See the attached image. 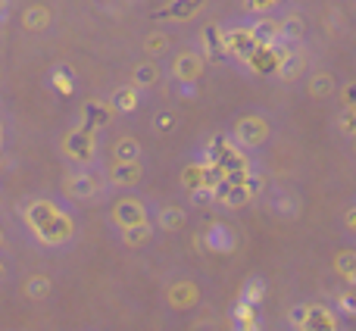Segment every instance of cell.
Segmentation results:
<instances>
[{
    "label": "cell",
    "mask_w": 356,
    "mask_h": 331,
    "mask_svg": "<svg viewBox=\"0 0 356 331\" xmlns=\"http://www.w3.org/2000/svg\"><path fill=\"white\" fill-rule=\"evenodd\" d=\"M172 72H175V79H181V81H194L197 75L203 72V60L197 54H178Z\"/></svg>",
    "instance_id": "8fae6325"
},
{
    "label": "cell",
    "mask_w": 356,
    "mask_h": 331,
    "mask_svg": "<svg viewBox=\"0 0 356 331\" xmlns=\"http://www.w3.org/2000/svg\"><path fill=\"white\" fill-rule=\"evenodd\" d=\"M156 79H160V69H156L154 63L135 66V88H150V85H156Z\"/></svg>",
    "instance_id": "603a6c76"
},
{
    "label": "cell",
    "mask_w": 356,
    "mask_h": 331,
    "mask_svg": "<svg viewBox=\"0 0 356 331\" xmlns=\"http://www.w3.org/2000/svg\"><path fill=\"white\" fill-rule=\"evenodd\" d=\"M22 294L29 297V300H47V297L54 294V282H50L47 275H31L29 282L22 284Z\"/></svg>",
    "instance_id": "4fadbf2b"
},
{
    "label": "cell",
    "mask_w": 356,
    "mask_h": 331,
    "mask_svg": "<svg viewBox=\"0 0 356 331\" xmlns=\"http://www.w3.org/2000/svg\"><path fill=\"white\" fill-rule=\"evenodd\" d=\"M50 81H54V88L60 94H66V97L75 91V79H72V69H69V66H56L54 69V79H50Z\"/></svg>",
    "instance_id": "7402d4cb"
},
{
    "label": "cell",
    "mask_w": 356,
    "mask_h": 331,
    "mask_svg": "<svg viewBox=\"0 0 356 331\" xmlns=\"http://www.w3.org/2000/svg\"><path fill=\"white\" fill-rule=\"evenodd\" d=\"M282 35L284 38H300L303 35V22L300 19H288V22L282 25Z\"/></svg>",
    "instance_id": "4316f807"
},
{
    "label": "cell",
    "mask_w": 356,
    "mask_h": 331,
    "mask_svg": "<svg viewBox=\"0 0 356 331\" xmlns=\"http://www.w3.org/2000/svg\"><path fill=\"white\" fill-rule=\"evenodd\" d=\"M22 222L41 247H66L75 238V219L50 197H31L22 207Z\"/></svg>",
    "instance_id": "6da1fadb"
},
{
    "label": "cell",
    "mask_w": 356,
    "mask_h": 331,
    "mask_svg": "<svg viewBox=\"0 0 356 331\" xmlns=\"http://www.w3.org/2000/svg\"><path fill=\"white\" fill-rule=\"evenodd\" d=\"M166 38H163V35H150L147 38V50H150V54H163V50H166Z\"/></svg>",
    "instance_id": "83f0119b"
},
{
    "label": "cell",
    "mask_w": 356,
    "mask_h": 331,
    "mask_svg": "<svg viewBox=\"0 0 356 331\" xmlns=\"http://www.w3.org/2000/svg\"><path fill=\"white\" fill-rule=\"evenodd\" d=\"M200 38H203V50H207L213 60H222V56H225V35H222L216 25H207Z\"/></svg>",
    "instance_id": "5bb4252c"
},
{
    "label": "cell",
    "mask_w": 356,
    "mask_h": 331,
    "mask_svg": "<svg viewBox=\"0 0 356 331\" xmlns=\"http://www.w3.org/2000/svg\"><path fill=\"white\" fill-rule=\"evenodd\" d=\"M63 156L69 163H75L79 169H88V166L97 160V135L85 131L81 125L79 129H69L63 135Z\"/></svg>",
    "instance_id": "7a4b0ae2"
},
{
    "label": "cell",
    "mask_w": 356,
    "mask_h": 331,
    "mask_svg": "<svg viewBox=\"0 0 356 331\" xmlns=\"http://www.w3.org/2000/svg\"><path fill=\"white\" fill-rule=\"evenodd\" d=\"M303 66H307V56H303V50H294V54H284L282 63H278V75L282 79H297V75L303 72Z\"/></svg>",
    "instance_id": "9a60e30c"
},
{
    "label": "cell",
    "mask_w": 356,
    "mask_h": 331,
    "mask_svg": "<svg viewBox=\"0 0 356 331\" xmlns=\"http://www.w3.org/2000/svg\"><path fill=\"white\" fill-rule=\"evenodd\" d=\"M110 216H113L119 232H122V228H131V225H147L150 222V209L141 197H119V200L113 203Z\"/></svg>",
    "instance_id": "277c9868"
},
{
    "label": "cell",
    "mask_w": 356,
    "mask_h": 331,
    "mask_svg": "<svg viewBox=\"0 0 356 331\" xmlns=\"http://www.w3.org/2000/svg\"><path fill=\"white\" fill-rule=\"evenodd\" d=\"M0 169H3V160H0Z\"/></svg>",
    "instance_id": "d590c367"
},
{
    "label": "cell",
    "mask_w": 356,
    "mask_h": 331,
    "mask_svg": "<svg viewBox=\"0 0 356 331\" xmlns=\"http://www.w3.org/2000/svg\"><path fill=\"white\" fill-rule=\"evenodd\" d=\"M0 147H3V125H0Z\"/></svg>",
    "instance_id": "836d02e7"
},
{
    "label": "cell",
    "mask_w": 356,
    "mask_h": 331,
    "mask_svg": "<svg viewBox=\"0 0 356 331\" xmlns=\"http://www.w3.org/2000/svg\"><path fill=\"white\" fill-rule=\"evenodd\" d=\"M106 122H110V106L106 104H100V100H88V104L81 106V129L85 131L97 135Z\"/></svg>",
    "instance_id": "30bf717a"
},
{
    "label": "cell",
    "mask_w": 356,
    "mask_h": 331,
    "mask_svg": "<svg viewBox=\"0 0 356 331\" xmlns=\"http://www.w3.org/2000/svg\"><path fill=\"white\" fill-rule=\"evenodd\" d=\"M3 10H6V3H3V0H0V16H3Z\"/></svg>",
    "instance_id": "e575fe53"
},
{
    "label": "cell",
    "mask_w": 356,
    "mask_h": 331,
    "mask_svg": "<svg viewBox=\"0 0 356 331\" xmlns=\"http://www.w3.org/2000/svg\"><path fill=\"white\" fill-rule=\"evenodd\" d=\"M222 35H225V50L234 56H247V60H250V56L259 50L257 41H253V35H250V29H232V31H222Z\"/></svg>",
    "instance_id": "ba28073f"
},
{
    "label": "cell",
    "mask_w": 356,
    "mask_h": 331,
    "mask_svg": "<svg viewBox=\"0 0 356 331\" xmlns=\"http://www.w3.org/2000/svg\"><path fill=\"white\" fill-rule=\"evenodd\" d=\"M294 319L300 331H334V319L325 307H297Z\"/></svg>",
    "instance_id": "8992f818"
},
{
    "label": "cell",
    "mask_w": 356,
    "mask_h": 331,
    "mask_svg": "<svg viewBox=\"0 0 356 331\" xmlns=\"http://www.w3.org/2000/svg\"><path fill=\"white\" fill-rule=\"evenodd\" d=\"M6 247V234H3V228H0V250Z\"/></svg>",
    "instance_id": "1f68e13d"
},
{
    "label": "cell",
    "mask_w": 356,
    "mask_h": 331,
    "mask_svg": "<svg viewBox=\"0 0 356 331\" xmlns=\"http://www.w3.org/2000/svg\"><path fill=\"white\" fill-rule=\"evenodd\" d=\"M341 129H344V135H353L356 138V110L347 113V116L341 119Z\"/></svg>",
    "instance_id": "f1b7e54d"
},
{
    "label": "cell",
    "mask_w": 356,
    "mask_h": 331,
    "mask_svg": "<svg viewBox=\"0 0 356 331\" xmlns=\"http://www.w3.org/2000/svg\"><path fill=\"white\" fill-rule=\"evenodd\" d=\"M156 129L169 131V129H172V116H166V113H163V116H156Z\"/></svg>",
    "instance_id": "4dcf8cb0"
},
{
    "label": "cell",
    "mask_w": 356,
    "mask_h": 331,
    "mask_svg": "<svg viewBox=\"0 0 356 331\" xmlns=\"http://www.w3.org/2000/svg\"><path fill=\"white\" fill-rule=\"evenodd\" d=\"M184 222H188V216H184L181 207H163L160 213H156V225H160L163 232H178Z\"/></svg>",
    "instance_id": "2e32d148"
},
{
    "label": "cell",
    "mask_w": 356,
    "mask_h": 331,
    "mask_svg": "<svg viewBox=\"0 0 356 331\" xmlns=\"http://www.w3.org/2000/svg\"><path fill=\"white\" fill-rule=\"evenodd\" d=\"M119 238H122L125 247H131V250H141V247L150 244V238H154V225H131V228H122L119 232Z\"/></svg>",
    "instance_id": "7c38bea8"
},
{
    "label": "cell",
    "mask_w": 356,
    "mask_h": 331,
    "mask_svg": "<svg viewBox=\"0 0 356 331\" xmlns=\"http://www.w3.org/2000/svg\"><path fill=\"white\" fill-rule=\"evenodd\" d=\"M144 178V166L141 163H113L110 172H106V181L113 188H135Z\"/></svg>",
    "instance_id": "52a82bcc"
},
{
    "label": "cell",
    "mask_w": 356,
    "mask_h": 331,
    "mask_svg": "<svg viewBox=\"0 0 356 331\" xmlns=\"http://www.w3.org/2000/svg\"><path fill=\"white\" fill-rule=\"evenodd\" d=\"M341 97H344V104L350 106V113H353V110H356V81H353V85H347V88H344V94H341Z\"/></svg>",
    "instance_id": "f546056e"
},
{
    "label": "cell",
    "mask_w": 356,
    "mask_h": 331,
    "mask_svg": "<svg viewBox=\"0 0 356 331\" xmlns=\"http://www.w3.org/2000/svg\"><path fill=\"white\" fill-rule=\"evenodd\" d=\"M334 269H338L341 275H347V278H356V257L353 253H341V257L334 259Z\"/></svg>",
    "instance_id": "484cf974"
},
{
    "label": "cell",
    "mask_w": 356,
    "mask_h": 331,
    "mask_svg": "<svg viewBox=\"0 0 356 331\" xmlns=\"http://www.w3.org/2000/svg\"><path fill=\"white\" fill-rule=\"evenodd\" d=\"M266 138H269V125L259 116H244L234 125V141H238V147H259Z\"/></svg>",
    "instance_id": "5b68a950"
},
{
    "label": "cell",
    "mask_w": 356,
    "mask_h": 331,
    "mask_svg": "<svg viewBox=\"0 0 356 331\" xmlns=\"http://www.w3.org/2000/svg\"><path fill=\"white\" fill-rule=\"evenodd\" d=\"M138 106V88L135 85H122L116 88V94H113V110L119 113H131Z\"/></svg>",
    "instance_id": "44dd1931"
},
{
    "label": "cell",
    "mask_w": 356,
    "mask_h": 331,
    "mask_svg": "<svg viewBox=\"0 0 356 331\" xmlns=\"http://www.w3.org/2000/svg\"><path fill=\"white\" fill-rule=\"evenodd\" d=\"M113 156H116V163H141V144L135 138H119Z\"/></svg>",
    "instance_id": "ac0fdd59"
},
{
    "label": "cell",
    "mask_w": 356,
    "mask_h": 331,
    "mask_svg": "<svg viewBox=\"0 0 356 331\" xmlns=\"http://www.w3.org/2000/svg\"><path fill=\"white\" fill-rule=\"evenodd\" d=\"M181 181H184V188H188V191L207 188V184H203V166H188V169H184V175H181Z\"/></svg>",
    "instance_id": "cb8c5ba5"
},
{
    "label": "cell",
    "mask_w": 356,
    "mask_h": 331,
    "mask_svg": "<svg viewBox=\"0 0 356 331\" xmlns=\"http://www.w3.org/2000/svg\"><path fill=\"white\" fill-rule=\"evenodd\" d=\"M106 188H110L106 175H100V172H94V169H75L72 175L66 178L69 200H97V197L106 194Z\"/></svg>",
    "instance_id": "3957f363"
},
{
    "label": "cell",
    "mask_w": 356,
    "mask_h": 331,
    "mask_svg": "<svg viewBox=\"0 0 356 331\" xmlns=\"http://www.w3.org/2000/svg\"><path fill=\"white\" fill-rule=\"evenodd\" d=\"M250 35H253V41H257V47H269V44L282 35V25L272 22V19H263V22H257L250 29Z\"/></svg>",
    "instance_id": "e0dca14e"
},
{
    "label": "cell",
    "mask_w": 356,
    "mask_h": 331,
    "mask_svg": "<svg viewBox=\"0 0 356 331\" xmlns=\"http://www.w3.org/2000/svg\"><path fill=\"white\" fill-rule=\"evenodd\" d=\"M3 275H6V263L0 259V282H3Z\"/></svg>",
    "instance_id": "d6a6232c"
},
{
    "label": "cell",
    "mask_w": 356,
    "mask_h": 331,
    "mask_svg": "<svg viewBox=\"0 0 356 331\" xmlns=\"http://www.w3.org/2000/svg\"><path fill=\"white\" fill-rule=\"evenodd\" d=\"M166 300H169V307H175V309H191L200 300V291H197L194 282H175V284H169Z\"/></svg>",
    "instance_id": "9c48e42d"
},
{
    "label": "cell",
    "mask_w": 356,
    "mask_h": 331,
    "mask_svg": "<svg viewBox=\"0 0 356 331\" xmlns=\"http://www.w3.org/2000/svg\"><path fill=\"white\" fill-rule=\"evenodd\" d=\"M332 75L328 72H319L313 81H309V94H316V97H325V94H332Z\"/></svg>",
    "instance_id": "d4e9b609"
},
{
    "label": "cell",
    "mask_w": 356,
    "mask_h": 331,
    "mask_svg": "<svg viewBox=\"0 0 356 331\" xmlns=\"http://www.w3.org/2000/svg\"><path fill=\"white\" fill-rule=\"evenodd\" d=\"M200 3L203 0H172V3H169L163 13H156V16H163V19L166 16L169 19H191L197 10H200Z\"/></svg>",
    "instance_id": "d6986e66"
},
{
    "label": "cell",
    "mask_w": 356,
    "mask_h": 331,
    "mask_svg": "<svg viewBox=\"0 0 356 331\" xmlns=\"http://www.w3.org/2000/svg\"><path fill=\"white\" fill-rule=\"evenodd\" d=\"M22 25L29 31H44L50 25V10L47 6H29V10L22 13Z\"/></svg>",
    "instance_id": "ffe728a7"
}]
</instances>
